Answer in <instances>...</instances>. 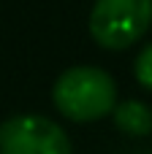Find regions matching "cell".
Here are the masks:
<instances>
[{
	"label": "cell",
	"instance_id": "1",
	"mask_svg": "<svg viewBox=\"0 0 152 154\" xmlns=\"http://www.w3.org/2000/svg\"><path fill=\"white\" fill-rule=\"evenodd\" d=\"M52 103L54 108L76 122H98L117 108V84L114 79L95 65H76L57 76L52 87Z\"/></svg>",
	"mask_w": 152,
	"mask_h": 154
},
{
	"label": "cell",
	"instance_id": "2",
	"mask_svg": "<svg viewBox=\"0 0 152 154\" xmlns=\"http://www.w3.org/2000/svg\"><path fill=\"white\" fill-rule=\"evenodd\" d=\"M152 24V0H95L90 11V35L101 49L122 51L141 41Z\"/></svg>",
	"mask_w": 152,
	"mask_h": 154
},
{
	"label": "cell",
	"instance_id": "3",
	"mask_svg": "<svg viewBox=\"0 0 152 154\" xmlns=\"http://www.w3.org/2000/svg\"><path fill=\"white\" fill-rule=\"evenodd\" d=\"M0 154H73L65 130L41 114H19L0 125Z\"/></svg>",
	"mask_w": 152,
	"mask_h": 154
},
{
	"label": "cell",
	"instance_id": "4",
	"mask_svg": "<svg viewBox=\"0 0 152 154\" xmlns=\"http://www.w3.org/2000/svg\"><path fill=\"white\" fill-rule=\"evenodd\" d=\"M114 125L120 133L133 135V138H144L152 133V108L141 100H122L117 103L114 114H112Z\"/></svg>",
	"mask_w": 152,
	"mask_h": 154
},
{
	"label": "cell",
	"instance_id": "5",
	"mask_svg": "<svg viewBox=\"0 0 152 154\" xmlns=\"http://www.w3.org/2000/svg\"><path fill=\"white\" fill-rule=\"evenodd\" d=\"M133 76H136V81H139L144 89L152 92V43H147V46L141 49V54L136 57V62H133Z\"/></svg>",
	"mask_w": 152,
	"mask_h": 154
}]
</instances>
